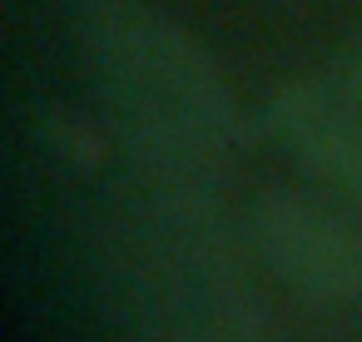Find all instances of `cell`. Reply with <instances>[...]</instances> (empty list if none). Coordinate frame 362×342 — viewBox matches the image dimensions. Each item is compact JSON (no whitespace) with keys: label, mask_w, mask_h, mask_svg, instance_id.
<instances>
[{"label":"cell","mask_w":362,"mask_h":342,"mask_svg":"<svg viewBox=\"0 0 362 342\" xmlns=\"http://www.w3.org/2000/svg\"><path fill=\"white\" fill-rule=\"evenodd\" d=\"M75 35L115 119L149 159L214 169L228 154L238 114L223 75L149 0H75Z\"/></svg>","instance_id":"obj_1"},{"label":"cell","mask_w":362,"mask_h":342,"mask_svg":"<svg viewBox=\"0 0 362 342\" xmlns=\"http://www.w3.org/2000/svg\"><path fill=\"white\" fill-rule=\"evenodd\" d=\"M253 243L308 302H362V228L357 213L322 194H263Z\"/></svg>","instance_id":"obj_2"},{"label":"cell","mask_w":362,"mask_h":342,"mask_svg":"<svg viewBox=\"0 0 362 342\" xmlns=\"http://www.w3.org/2000/svg\"><path fill=\"white\" fill-rule=\"evenodd\" d=\"M278 149L337 204L362 213V95L347 85H283L268 105Z\"/></svg>","instance_id":"obj_3"},{"label":"cell","mask_w":362,"mask_h":342,"mask_svg":"<svg viewBox=\"0 0 362 342\" xmlns=\"http://www.w3.org/2000/svg\"><path fill=\"white\" fill-rule=\"evenodd\" d=\"M347 80H352V90L362 95V50H357V60H352V75H347Z\"/></svg>","instance_id":"obj_4"}]
</instances>
